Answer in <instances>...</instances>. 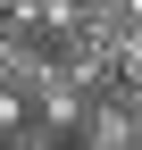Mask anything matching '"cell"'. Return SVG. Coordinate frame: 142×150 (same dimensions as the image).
Segmentation results:
<instances>
[{"mask_svg": "<svg viewBox=\"0 0 142 150\" xmlns=\"http://www.w3.org/2000/svg\"><path fill=\"white\" fill-rule=\"evenodd\" d=\"M17 134H25V100L0 83V142H17Z\"/></svg>", "mask_w": 142, "mask_h": 150, "instance_id": "cell-1", "label": "cell"}]
</instances>
